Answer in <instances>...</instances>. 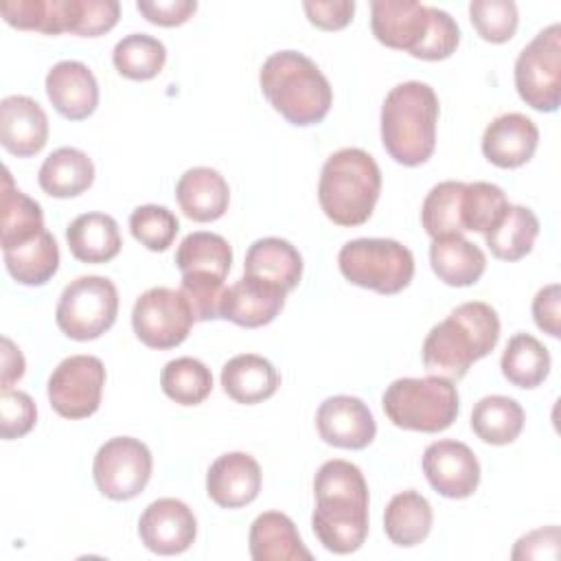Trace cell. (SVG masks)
Here are the masks:
<instances>
[{
  "instance_id": "6da1fadb",
  "label": "cell",
  "mask_w": 561,
  "mask_h": 561,
  "mask_svg": "<svg viewBox=\"0 0 561 561\" xmlns=\"http://www.w3.org/2000/svg\"><path fill=\"white\" fill-rule=\"evenodd\" d=\"M316 508L311 528L318 541L335 554H351L368 537V484L362 469L348 460H327L313 478Z\"/></svg>"
},
{
  "instance_id": "7a4b0ae2",
  "label": "cell",
  "mask_w": 561,
  "mask_h": 561,
  "mask_svg": "<svg viewBox=\"0 0 561 561\" xmlns=\"http://www.w3.org/2000/svg\"><path fill=\"white\" fill-rule=\"evenodd\" d=\"M497 340V311L480 300L462 302L443 322L430 329L421 348L423 366L430 375L458 381L473 362L495 348Z\"/></svg>"
},
{
  "instance_id": "3957f363",
  "label": "cell",
  "mask_w": 561,
  "mask_h": 561,
  "mask_svg": "<svg viewBox=\"0 0 561 561\" xmlns=\"http://www.w3.org/2000/svg\"><path fill=\"white\" fill-rule=\"evenodd\" d=\"M259 83L270 105L291 125L309 127L324 121L333 90L322 70L298 50H278L263 61Z\"/></svg>"
},
{
  "instance_id": "277c9868",
  "label": "cell",
  "mask_w": 561,
  "mask_h": 561,
  "mask_svg": "<svg viewBox=\"0 0 561 561\" xmlns=\"http://www.w3.org/2000/svg\"><path fill=\"white\" fill-rule=\"evenodd\" d=\"M438 96L423 81L394 85L381 105V142L388 156L403 167L427 162L436 149Z\"/></svg>"
},
{
  "instance_id": "5b68a950",
  "label": "cell",
  "mask_w": 561,
  "mask_h": 561,
  "mask_svg": "<svg viewBox=\"0 0 561 561\" xmlns=\"http://www.w3.org/2000/svg\"><path fill=\"white\" fill-rule=\"evenodd\" d=\"M381 193V171L375 158L357 147L331 153L320 171L318 202L337 226H362L370 219Z\"/></svg>"
},
{
  "instance_id": "8992f818",
  "label": "cell",
  "mask_w": 561,
  "mask_h": 561,
  "mask_svg": "<svg viewBox=\"0 0 561 561\" xmlns=\"http://www.w3.org/2000/svg\"><path fill=\"white\" fill-rule=\"evenodd\" d=\"M381 405L392 425L410 432L436 434L454 425L460 410V399L454 381L430 377H401L394 379Z\"/></svg>"
},
{
  "instance_id": "52a82bcc",
  "label": "cell",
  "mask_w": 561,
  "mask_h": 561,
  "mask_svg": "<svg viewBox=\"0 0 561 561\" xmlns=\"http://www.w3.org/2000/svg\"><path fill=\"white\" fill-rule=\"evenodd\" d=\"M342 276L383 296L403 291L414 276L412 252L394 239H353L337 254Z\"/></svg>"
},
{
  "instance_id": "ba28073f",
  "label": "cell",
  "mask_w": 561,
  "mask_h": 561,
  "mask_svg": "<svg viewBox=\"0 0 561 561\" xmlns=\"http://www.w3.org/2000/svg\"><path fill=\"white\" fill-rule=\"evenodd\" d=\"M118 316L116 285L105 276H79L70 280L57 302L55 322L64 335L77 342L101 337Z\"/></svg>"
},
{
  "instance_id": "9c48e42d",
  "label": "cell",
  "mask_w": 561,
  "mask_h": 561,
  "mask_svg": "<svg viewBox=\"0 0 561 561\" xmlns=\"http://www.w3.org/2000/svg\"><path fill=\"white\" fill-rule=\"evenodd\" d=\"M515 88L537 112H557L561 101V24L539 31L517 55Z\"/></svg>"
},
{
  "instance_id": "30bf717a",
  "label": "cell",
  "mask_w": 561,
  "mask_h": 561,
  "mask_svg": "<svg viewBox=\"0 0 561 561\" xmlns=\"http://www.w3.org/2000/svg\"><path fill=\"white\" fill-rule=\"evenodd\" d=\"M153 458L149 447L134 436H114L105 440L92 465L96 489L116 502L140 495L151 478Z\"/></svg>"
},
{
  "instance_id": "8fae6325",
  "label": "cell",
  "mask_w": 561,
  "mask_h": 561,
  "mask_svg": "<svg viewBox=\"0 0 561 561\" xmlns=\"http://www.w3.org/2000/svg\"><path fill=\"white\" fill-rule=\"evenodd\" d=\"M195 322V316L180 289L151 287L138 296L131 309L136 337L158 351L180 346Z\"/></svg>"
},
{
  "instance_id": "7c38bea8",
  "label": "cell",
  "mask_w": 561,
  "mask_h": 561,
  "mask_svg": "<svg viewBox=\"0 0 561 561\" xmlns=\"http://www.w3.org/2000/svg\"><path fill=\"white\" fill-rule=\"evenodd\" d=\"M105 366L94 355H70L48 377V401L64 419L92 416L103 397Z\"/></svg>"
},
{
  "instance_id": "4fadbf2b",
  "label": "cell",
  "mask_w": 561,
  "mask_h": 561,
  "mask_svg": "<svg viewBox=\"0 0 561 561\" xmlns=\"http://www.w3.org/2000/svg\"><path fill=\"white\" fill-rule=\"evenodd\" d=\"M423 473L443 497L465 500L480 484V462L469 445L460 440H434L423 451Z\"/></svg>"
},
{
  "instance_id": "5bb4252c",
  "label": "cell",
  "mask_w": 561,
  "mask_h": 561,
  "mask_svg": "<svg viewBox=\"0 0 561 561\" xmlns=\"http://www.w3.org/2000/svg\"><path fill=\"white\" fill-rule=\"evenodd\" d=\"M138 535L145 548L156 554H182L197 537V519L182 500L160 497L142 511Z\"/></svg>"
},
{
  "instance_id": "9a60e30c",
  "label": "cell",
  "mask_w": 561,
  "mask_h": 561,
  "mask_svg": "<svg viewBox=\"0 0 561 561\" xmlns=\"http://www.w3.org/2000/svg\"><path fill=\"white\" fill-rule=\"evenodd\" d=\"M316 427L327 445L340 449H364L377 434V423L368 405L351 394H335L320 403Z\"/></svg>"
},
{
  "instance_id": "2e32d148",
  "label": "cell",
  "mask_w": 561,
  "mask_h": 561,
  "mask_svg": "<svg viewBox=\"0 0 561 561\" xmlns=\"http://www.w3.org/2000/svg\"><path fill=\"white\" fill-rule=\"evenodd\" d=\"M370 31L379 44L414 57L430 31V7L414 0H373Z\"/></svg>"
},
{
  "instance_id": "e0dca14e",
  "label": "cell",
  "mask_w": 561,
  "mask_h": 561,
  "mask_svg": "<svg viewBox=\"0 0 561 561\" xmlns=\"http://www.w3.org/2000/svg\"><path fill=\"white\" fill-rule=\"evenodd\" d=\"M285 296L287 291L280 285L243 274V278L226 287L219 318L245 329L265 327L285 307Z\"/></svg>"
},
{
  "instance_id": "ac0fdd59",
  "label": "cell",
  "mask_w": 561,
  "mask_h": 561,
  "mask_svg": "<svg viewBox=\"0 0 561 561\" xmlns=\"http://www.w3.org/2000/svg\"><path fill=\"white\" fill-rule=\"evenodd\" d=\"M263 473L245 451L221 454L206 473V493L221 508H241L259 497Z\"/></svg>"
},
{
  "instance_id": "d6986e66",
  "label": "cell",
  "mask_w": 561,
  "mask_h": 561,
  "mask_svg": "<svg viewBox=\"0 0 561 561\" xmlns=\"http://www.w3.org/2000/svg\"><path fill=\"white\" fill-rule=\"evenodd\" d=\"M48 116L37 101L24 94H11L0 101V142L18 156L31 158L46 147Z\"/></svg>"
},
{
  "instance_id": "ffe728a7",
  "label": "cell",
  "mask_w": 561,
  "mask_h": 561,
  "mask_svg": "<svg viewBox=\"0 0 561 561\" xmlns=\"http://www.w3.org/2000/svg\"><path fill=\"white\" fill-rule=\"evenodd\" d=\"M539 145L537 125L519 112L493 118L482 134L484 158L500 169H517L526 164Z\"/></svg>"
},
{
  "instance_id": "44dd1931",
  "label": "cell",
  "mask_w": 561,
  "mask_h": 561,
  "mask_svg": "<svg viewBox=\"0 0 561 561\" xmlns=\"http://www.w3.org/2000/svg\"><path fill=\"white\" fill-rule=\"evenodd\" d=\"M46 94L53 107L68 121H83L99 105L94 72L75 59H64L48 70Z\"/></svg>"
},
{
  "instance_id": "7402d4cb",
  "label": "cell",
  "mask_w": 561,
  "mask_h": 561,
  "mask_svg": "<svg viewBox=\"0 0 561 561\" xmlns=\"http://www.w3.org/2000/svg\"><path fill=\"white\" fill-rule=\"evenodd\" d=\"M180 210L199 224L224 217L230 204V186L226 178L210 167H193L184 171L175 184Z\"/></svg>"
},
{
  "instance_id": "603a6c76",
  "label": "cell",
  "mask_w": 561,
  "mask_h": 561,
  "mask_svg": "<svg viewBox=\"0 0 561 561\" xmlns=\"http://www.w3.org/2000/svg\"><path fill=\"white\" fill-rule=\"evenodd\" d=\"M250 557L254 561H309L296 524L280 511L261 513L250 526Z\"/></svg>"
},
{
  "instance_id": "cb8c5ba5",
  "label": "cell",
  "mask_w": 561,
  "mask_h": 561,
  "mask_svg": "<svg viewBox=\"0 0 561 561\" xmlns=\"http://www.w3.org/2000/svg\"><path fill=\"white\" fill-rule=\"evenodd\" d=\"M280 377L270 359L256 353H241L228 359L221 368L224 392L243 405L261 403L278 390Z\"/></svg>"
},
{
  "instance_id": "d4e9b609",
  "label": "cell",
  "mask_w": 561,
  "mask_h": 561,
  "mask_svg": "<svg viewBox=\"0 0 561 561\" xmlns=\"http://www.w3.org/2000/svg\"><path fill=\"white\" fill-rule=\"evenodd\" d=\"M70 254L81 263H107L121 252V232L114 217L105 213H83L66 228Z\"/></svg>"
},
{
  "instance_id": "484cf974",
  "label": "cell",
  "mask_w": 561,
  "mask_h": 561,
  "mask_svg": "<svg viewBox=\"0 0 561 561\" xmlns=\"http://www.w3.org/2000/svg\"><path fill=\"white\" fill-rule=\"evenodd\" d=\"M243 272L291 291L302 278V256L287 239L263 237L248 248Z\"/></svg>"
},
{
  "instance_id": "4316f807",
  "label": "cell",
  "mask_w": 561,
  "mask_h": 561,
  "mask_svg": "<svg viewBox=\"0 0 561 561\" xmlns=\"http://www.w3.org/2000/svg\"><path fill=\"white\" fill-rule=\"evenodd\" d=\"M37 182L50 197H77L92 186L94 162L77 147H59L42 162Z\"/></svg>"
},
{
  "instance_id": "83f0119b",
  "label": "cell",
  "mask_w": 561,
  "mask_h": 561,
  "mask_svg": "<svg viewBox=\"0 0 561 561\" xmlns=\"http://www.w3.org/2000/svg\"><path fill=\"white\" fill-rule=\"evenodd\" d=\"M430 263L438 280L451 287H469L486 270L484 252L465 237L432 239Z\"/></svg>"
},
{
  "instance_id": "f1b7e54d",
  "label": "cell",
  "mask_w": 561,
  "mask_h": 561,
  "mask_svg": "<svg viewBox=\"0 0 561 561\" xmlns=\"http://www.w3.org/2000/svg\"><path fill=\"white\" fill-rule=\"evenodd\" d=\"M0 228H2V250H13L35 239L42 230H46L42 206L13 184L9 169H4V175H2Z\"/></svg>"
},
{
  "instance_id": "f546056e",
  "label": "cell",
  "mask_w": 561,
  "mask_h": 561,
  "mask_svg": "<svg viewBox=\"0 0 561 561\" xmlns=\"http://www.w3.org/2000/svg\"><path fill=\"white\" fill-rule=\"evenodd\" d=\"M434 513L419 491L408 489L397 493L383 511V530L394 546L412 548L421 543L432 530Z\"/></svg>"
},
{
  "instance_id": "4dcf8cb0",
  "label": "cell",
  "mask_w": 561,
  "mask_h": 561,
  "mask_svg": "<svg viewBox=\"0 0 561 561\" xmlns=\"http://www.w3.org/2000/svg\"><path fill=\"white\" fill-rule=\"evenodd\" d=\"M539 237V219L526 206L508 204L502 219L484 234L491 254L500 261L524 259Z\"/></svg>"
},
{
  "instance_id": "1f68e13d",
  "label": "cell",
  "mask_w": 561,
  "mask_h": 561,
  "mask_svg": "<svg viewBox=\"0 0 561 561\" xmlns=\"http://www.w3.org/2000/svg\"><path fill=\"white\" fill-rule=\"evenodd\" d=\"M2 256L7 272L20 285L28 287L48 283L59 270V248L48 230H42L35 239L13 250H2Z\"/></svg>"
},
{
  "instance_id": "d6a6232c",
  "label": "cell",
  "mask_w": 561,
  "mask_h": 561,
  "mask_svg": "<svg viewBox=\"0 0 561 561\" xmlns=\"http://www.w3.org/2000/svg\"><path fill=\"white\" fill-rule=\"evenodd\" d=\"M526 414L522 405L504 394L482 397L471 410L473 434L489 445H508L524 430Z\"/></svg>"
},
{
  "instance_id": "836d02e7",
  "label": "cell",
  "mask_w": 561,
  "mask_h": 561,
  "mask_svg": "<svg viewBox=\"0 0 561 561\" xmlns=\"http://www.w3.org/2000/svg\"><path fill=\"white\" fill-rule=\"evenodd\" d=\"M500 368L506 381L530 390L546 381L550 373V353L535 335L517 333L506 342Z\"/></svg>"
},
{
  "instance_id": "e575fe53",
  "label": "cell",
  "mask_w": 561,
  "mask_h": 561,
  "mask_svg": "<svg viewBox=\"0 0 561 561\" xmlns=\"http://www.w3.org/2000/svg\"><path fill=\"white\" fill-rule=\"evenodd\" d=\"M465 182L447 180L430 188L421 206V224L432 239L465 237L462 226Z\"/></svg>"
},
{
  "instance_id": "d590c367",
  "label": "cell",
  "mask_w": 561,
  "mask_h": 561,
  "mask_svg": "<svg viewBox=\"0 0 561 561\" xmlns=\"http://www.w3.org/2000/svg\"><path fill=\"white\" fill-rule=\"evenodd\" d=\"M175 265L182 274L208 272L226 278L232 265V248L221 234L197 230L180 241L175 252Z\"/></svg>"
},
{
  "instance_id": "8d00e7d4",
  "label": "cell",
  "mask_w": 561,
  "mask_h": 561,
  "mask_svg": "<svg viewBox=\"0 0 561 561\" xmlns=\"http://www.w3.org/2000/svg\"><path fill=\"white\" fill-rule=\"evenodd\" d=\"M118 75L131 81H149L158 77L167 61L164 44L147 33H131L118 39L112 53Z\"/></svg>"
},
{
  "instance_id": "74e56055",
  "label": "cell",
  "mask_w": 561,
  "mask_h": 561,
  "mask_svg": "<svg viewBox=\"0 0 561 561\" xmlns=\"http://www.w3.org/2000/svg\"><path fill=\"white\" fill-rule=\"evenodd\" d=\"M162 392L180 405H199L213 390L210 368L195 357H175L160 373Z\"/></svg>"
},
{
  "instance_id": "f35d334b",
  "label": "cell",
  "mask_w": 561,
  "mask_h": 561,
  "mask_svg": "<svg viewBox=\"0 0 561 561\" xmlns=\"http://www.w3.org/2000/svg\"><path fill=\"white\" fill-rule=\"evenodd\" d=\"M0 13L9 26L20 31L68 33V0H2Z\"/></svg>"
},
{
  "instance_id": "ab89813d",
  "label": "cell",
  "mask_w": 561,
  "mask_h": 561,
  "mask_svg": "<svg viewBox=\"0 0 561 561\" xmlns=\"http://www.w3.org/2000/svg\"><path fill=\"white\" fill-rule=\"evenodd\" d=\"M508 199L497 184L471 182L462 193V226L465 230L486 234L506 213Z\"/></svg>"
},
{
  "instance_id": "60d3db41",
  "label": "cell",
  "mask_w": 561,
  "mask_h": 561,
  "mask_svg": "<svg viewBox=\"0 0 561 561\" xmlns=\"http://www.w3.org/2000/svg\"><path fill=\"white\" fill-rule=\"evenodd\" d=\"M178 230L180 221L167 206L145 204L129 215L131 237L151 252H164L175 241Z\"/></svg>"
},
{
  "instance_id": "b9f144b4",
  "label": "cell",
  "mask_w": 561,
  "mask_h": 561,
  "mask_svg": "<svg viewBox=\"0 0 561 561\" xmlns=\"http://www.w3.org/2000/svg\"><path fill=\"white\" fill-rule=\"evenodd\" d=\"M469 20L484 42L504 44L515 35L519 13L513 0H473Z\"/></svg>"
},
{
  "instance_id": "7bdbcfd3",
  "label": "cell",
  "mask_w": 561,
  "mask_h": 561,
  "mask_svg": "<svg viewBox=\"0 0 561 561\" xmlns=\"http://www.w3.org/2000/svg\"><path fill=\"white\" fill-rule=\"evenodd\" d=\"M121 4L116 0H68V33L99 37L116 26Z\"/></svg>"
},
{
  "instance_id": "ee69618b",
  "label": "cell",
  "mask_w": 561,
  "mask_h": 561,
  "mask_svg": "<svg viewBox=\"0 0 561 561\" xmlns=\"http://www.w3.org/2000/svg\"><path fill=\"white\" fill-rule=\"evenodd\" d=\"M226 278L208 274V272H186L182 274L180 291L186 298L195 322H206L219 318L221 309V298L226 291L224 285Z\"/></svg>"
},
{
  "instance_id": "f6af8a7d",
  "label": "cell",
  "mask_w": 561,
  "mask_h": 561,
  "mask_svg": "<svg viewBox=\"0 0 561 561\" xmlns=\"http://www.w3.org/2000/svg\"><path fill=\"white\" fill-rule=\"evenodd\" d=\"M460 44V26L458 22L443 9L430 7V31L421 48L414 53L416 59L438 61L447 59Z\"/></svg>"
},
{
  "instance_id": "bcb514c9",
  "label": "cell",
  "mask_w": 561,
  "mask_h": 561,
  "mask_svg": "<svg viewBox=\"0 0 561 561\" xmlns=\"http://www.w3.org/2000/svg\"><path fill=\"white\" fill-rule=\"evenodd\" d=\"M37 421L35 401L22 392L7 388L0 394V434L4 440L22 438L33 430Z\"/></svg>"
},
{
  "instance_id": "7dc6e473",
  "label": "cell",
  "mask_w": 561,
  "mask_h": 561,
  "mask_svg": "<svg viewBox=\"0 0 561 561\" xmlns=\"http://www.w3.org/2000/svg\"><path fill=\"white\" fill-rule=\"evenodd\" d=\"M138 13L158 26H180L193 18L197 11L195 0H138Z\"/></svg>"
},
{
  "instance_id": "c3c4849f",
  "label": "cell",
  "mask_w": 561,
  "mask_h": 561,
  "mask_svg": "<svg viewBox=\"0 0 561 561\" xmlns=\"http://www.w3.org/2000/svg\"><path fill=\"white\" fill-rule=\"evenodd\" d=\"M309 22L322 31H340L351 24L355 13L353 0H327V2H302Z\"/></svg>"
},
{
  "instance_id": "681fc988",
  "label": "cell",
  "mask_w": 561,
  "mask_h": 561,
  "mask_svg": "<svg viewBox=\"0 0 561 561\" xmlns=\"http://www.w3.org/2000/svg\"><path fill=\"white\" fill-rule=\"evenodd\" d=\"M515 561L519 559H557L559 557V526H546L530 530L515 541L511 552Z\"/></svg>"
},
{
  "instance_id": "f907efd6",
  "label": "cell",
  "mask_w": 561,
  "mask_h": 561,
  "mask_svg": "<svg viewBox=\"0 0 561 561\" xmlns=\"http://www.w3.org/2000/svg\"><path fill=\"white\" fill-rule=\"evenodd\" d=\"M535 324L550 337L561 335V287L550 283L541 287L533 298Z\"/></svg>"
},
{
  "instance_id": "816d5d0a",
  "label": "cell",
  "mask_w": 561,
  "mask_h": 561,
  "mask_svg": "<svg viewBox=\"0 0 561 561\" xmlns=\"http://www.w3.org/2000/svg\"><path fill=\"white\" fill-rule=\"evenodd\" d=\"M24 366L26 364L20 348L9 337H2V390L11 388V383H15L24 375Z\"/></svg>"
}]
</instances>
